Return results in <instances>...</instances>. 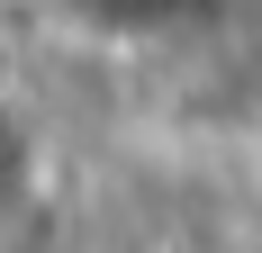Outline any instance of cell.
Instances as JSON below:
<instances>
[{
  "label": "cell",
  "instance_id": "6da1fadb",
  "mask_svg": "<svg viewBox=\"0 0 262 253\" xmlns=\"http://www.w3.org/2000/svg\"><path fill=\"white\" fill-rule=\"evenodd\" d=\"M46 172H54L46 118L27 109V91H18V81H0V235L18 226L36 199H46Z\"/></svg>",
  "mask_w": 262,
  "mask_h": 253
},
{
  "label": "cell",
  "instance_id": "7a4b0ae2",
  "mask_svg": "<svg viewBox=\"0 0 262 253\" xmlns=\"http://www.w3.org/2000/svg\"><path fill=\"white\" fill-rule=\"evenodd\" d=\"M81 9H91L100 27H154L163 9H172V0H81Z\"/></svg>",
  "mask_w": 262,
  "mask_h": 253
},
{
  "label": "cell",
  "instance_id": "3957f363",
  "mask_svg": "<svg viewBox=\"0 0 262 253\" xmlns=\"http://www.w3.org/2000/svg\"><path fill=\"white\" fill-rule=\"evenodd\" d=\"M0 253H9V244H0Z\"/></svg>",
  "mask_w": 262,
  "mask_h": 253
}]
</instances>
